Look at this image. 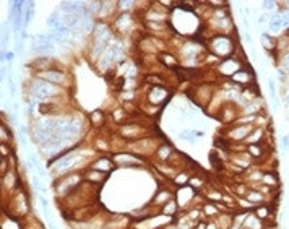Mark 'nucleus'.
I'll return each mask as SVG.
<instances>
[{
	"instance_id": "obj_1",
	"label": "nucleus",
	"mask_w": 289,
	"mask_h": 229,
	"mask_svg": "<svg viewBox=\"0 0 289 229\" xmlns=\"http://www.w3.org/2000/svg\"><path fill=\"white\" fill-rule=\"evenodd\" d=\"M33 94L38 99H46L49 96L55 94V88L52 86V85H47V83H39V85H36V86L33 88Z\"/></svg>"
},
{
	"instance_id": "obj_13",
	"label": "nucleus",
	"mask_w": 289,
	"mask_h": 229,
	"mask_svg": "<svg viewBox=\"0 0 289 229\" xmlns=\"http://www.w3.org/2000/svg\"><path fill=\"white\" fill-rule=\"evenodd\" d=\"M249 200H260V195L252 192V194H249Z\"/></svg>"
},
{
	"instance_id": "obj_9",
	"label": "nucleus",
	"mask_w": 289,
	"mask_h": 229,
	"mask_svg": "<svg viewBox=\"0 0 289 229\" xmlns=\"http://www.w3.org/2000/svg\"><path fill=\"white\" fill-rule=\"evenodd\" d=\"M281 145H283V149H289V135H284L283 138H281Z\"/></svg>"
},
{
	"instance_id": "obj_7",
	"label": "nucleus",
	"mask_w": 289,
	"mask_h": 229,
	"mask_svg": "<svg viewBox=\"0 0 289 229\" xmlns=\"http://www.w3.org/2000/svg\"><path fill=\"white\" fill-rule=\"evenodd\" d=\"M249 151H250L252 156H260V151H262V149H260L257 145H250L249 146Z\"/></svg>"
},
{
	"instance_id": "obj_11",
	"label": "nucleus",
	"mask_w": 289,
	"mask_h": 229,
	"mask_svg": "<svg viewBox=\"0 0 289 229\" xmlns=\"http://www.w3.org/2000/svg\"><path fill=\"white\" fill-rule=\"evenodd\" d=\"M262 7L265 10H273V7H274V2H263Z\"/></svg>"
},
{
	"instance_id": "obj_10",
	"label": "nucleus",
	"mask_w": 289,
	"mask_h": 229,
	"mask_svg": "<svg viewBox=\"0 0 289 229\" xmlns=\"http://www.w3.org/2000/svg\"><path fill=\"white\" fill-rule=\"evenodd\" d=\"M257 216L258 218H266V216H268V210H266V208H258L257 210Z\"/></svg>"
},
{
	"instance_id": "obj_14",
	"label": "nucleus",
	"mask_w": 289,
	"mask_h": 229,
	"mask_svg": "<svg viewBox=\"0 0 289 229\" xmlns=\"http://www.w3.org/2000/svg\"><path fill=\"white\" fill-rule=\"evenodd\" d=\"M266 20H268V16H266V15H262V16L258 18V23H266Z\"/></svg>"
},
{
	"instance_id": "obj_4",
	"label": "nucleus",
	"mask_w": 289,
	"mask_h": 229,
	"mask_svg": "<svg viewBox=\"0 0 289 229\" xmlns=\"http://www.w3.org/2000/svg\"><path fill=\"white\" fill-rule=\"evenodd\" d=\"M268 91H270L271 99H274V103H276V86H274V81L273 80L268 81Z\"/></svg>"
},
{
	"instance_id": "obj_8",
	"label": "nucleus",
	"mask_w": 289,
	"mask_h": 229,
	"mask_svg": "<svg viewBox=\"0 0 289 229\" xmlns=\"http://www.w3.org/2000/svg\"><path fill=\"white\" fill-rule=\"evenodd\" d=\"M109 164H111V163L107 161V159H101V161L96 164L94 167H96V169H101V167H107V169H111V166H109Z\"/></svg>"
},
{
	"instance_id": "obj_5",
	"label": "nucleus",
	"mask_w": 289,
	"mask_h": 229,
	"mask_svg": "<svg viewBox=\"0 0 289 229\" xmlns=\"http://www.w3.org/2000/svg\"><path fill=\"white\" fill-rule=\"evenodd\" d=\"M262 42H265V47L268 49V51H270V49H273V46H271V39L268 38V34H266V33L262 34Z\"/></svg>"
},
{
	"instance_id": "obj_12",
	"label": "nucleus",
	"mask_w": 289,
	"mask_h": 229,
	"mask_svg": "<svg viewBox=\"0 0 289 229\" xmlns=\"http://www.w3.org/2000/svg\"><path fill=\"white\" fill-rule=\"evenodd\" d=\"M260 135H262V130H255V133L252 135V138H249V140H252V141H257Z\"/></svg>"
},
{
	"instance_id": "obj_16",
	"label": "nucleus",
	"mask_w": 289,
	"mask_h": 229,
	"mask_svg": "<svg viewBox=\"0 0 289 229\" xmlns=\"http://www.w3.org/2000/svg\"><path fill=\"white\" fill-rule=\"evenodd\" d=\"M203 227H205V224H200V226H198L197 229H203Z\"/></svg>"
},
{
	"instance_id": "obj_3",
	"label": "nucleus",
	"mask_w": 289,
	"mask_h": 229,
	"mask_svg": "<svg viewBox=\"0 0 289 229\" xmlns=\"http://www.w3.org/2000/svg\"><path fill=\"white\" fill-rule=\"evenodd\" d=\"M249 130H250L249 127H239V128H236V130L231 133V137H232L234 140H242L245 135L249 133Z\"/></svg>"
},
{
	"instance_id": "obj_6",
	"label": "nucleus",
	"mask_w": 289,
	"mask_h": 229,
	"mask_svg": "<svg viewBox=\"0 0 289 229\" xmlns=\"http://www.w3.org/2000/svg\"><path fill=\"white\" fill-rule=\"evenodd\" d=\"M91 181H96V182H101V181H104V174H99V172H91L88 176Z\"/></svg>"
},
{
	"instance_id": "obj_15",
	"label": "nucleus",
	"mask_w": 289,
	"mask_h": 229,
	"mask_svg": "<svg viewBox=\"0 0 289 229\" xmlns=\"http://www.w3.org/2000/svg\"><path fill=\"white\" fill-rule=\"evenodd\" d=\"M284 63H286V67H287V70H289V55H286V60H284Z\"/></svg>"
},
{
	"instance_id": "obj_2",
	"label": "nucleus",
	"mask_w": 289,
	"mask_h": 229,
	"mask_svg": "<svg viewBox=\"0 0 289 229\" xmlns=\"http://www.w3.org/2000/svg\"><path fill=\"white\" fill-rule=\"evenodd\" d=\"M281 28H283V18H281V15H273L271 21H270V30L271 31H279Z\"/></svg>"
}]
</instances>
